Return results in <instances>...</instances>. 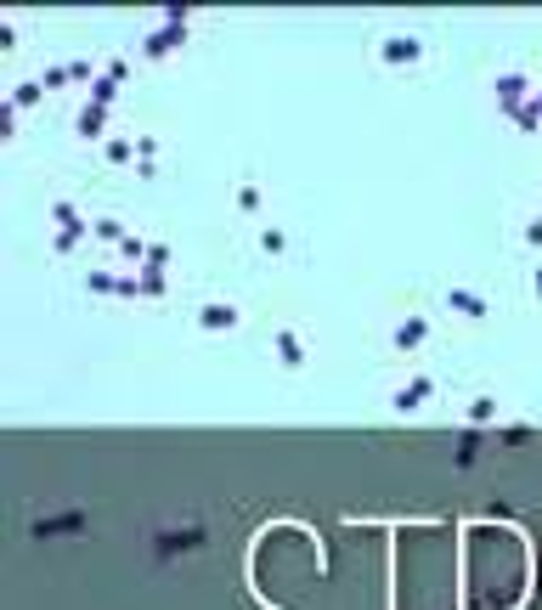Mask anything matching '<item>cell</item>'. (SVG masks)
I'll list each match as a JSON object with an SVG mask.
<instances>
[{
	"label": "cell",
	"instance_id": "1",
	"mask_svg": "<svg viewBox=\"0 0 542 610\" xmlns=\"http://www.w3.org/2000/svg\"><path fill=\"white\" fill-rule=\"evenodd\" d=\"M424 334H429V322H424V316H412V322H401V328H395V345H401V351H412V345H424Z\"/></svg>",
	"mask_w": 542,
	"mask_h": 610
},
{
	"label": "cell",
	"instance_id": "2",
	"mask_svg": "<svg viewBox=\"0 0 542 610\" xmlns=\"http://www.w3.org/2000/svg\"><path fill=\"white\" fill-rule=\"evenodd\" d=\"M232 322H237L232 305H204V328H232Z\"/></svg>",
	"mask_w": 542,
	"mask_h": 610
},
{
	"label": "cell",
	"instance_id": "3",
	"mask_svg": "<svg viewBox=\"0 0 542 610\" xmlns=\"http://www.w3.org/2000/svg\"><path fill=\"white\" fill-rule=\"evenodd\" d=\"M429 390H435V384H429V379H412V390H401V396H395V407L407 413V407H418V401H424Z\"/></svg>",
	"mask_w": 542,
	"mask_h": 610
},
{
	"label": "cell",
	"instance_id": "4",
	"mask_svg": "<svg viewBox=\"0 0 542 610\" xmlns=\"http://www.w3.org/2000/svg\"><path fill=\"white\" fill-rule=\"evenodd\" d=\"M385 57H390V63H412V57H418V40H390Z\"/></svg>",
	"mask_w": 542,
	"mask_h": 610
},
{
	"label": "cell",
	"instance_id": "5",
	"mask_svg": "<svg viewBox=\"0 0 542 610\" xmlns=\"http://www.w3.org/2000/svg\"><path fill=\"white\" fill-rule=\"evenodd\" d=\"M447 300L458 305V311H469V316H480V311H486V305L474 300V294H469V289H452V294H447Z\"/></svg>",
	"mask_w": 542,
	"mask_h": 610
},
{
	"label": "cell",
	"instance_id": "6",
	"mask_svg": "<svg viewBox=\"0 0 542 610\" xmlns=\"http://www.w3.org/2000/svg\"><path fill=\"white\" fill-rule=\"evenodd\" d=\"M96 130H102V108H85L79 113V136H96Z\"/></svg>",
	"mask_w": 542,
	"mask_h": 610
},
{
	"label": "cell",
	"instance_id": "7",
	"mask_svg": "<svg viewBox=\"0 0 542 610\" xmlns=\"http://www.w3.org/2000/svg\"><path fill=\"white\" fill-rule=\"evenodd\" d=\"M277 351H283V362H300V339L294 334H277Z\"/></svg>",
	"mask_w": 542,
	"mask_h": 610
},
{
	"label": "cell",
	"instance_id": "8",
	"mask_svg": "<svg viewBox=\"0 0 542 610\" xmlns=\"http://www.w3.org/2000/svg\"><path fill=\"white\" fill-rule=\"evenodd\" d=\"M526 237H531V243H542V221H531V227H526Z\"/></svg>",
	"mask_w": 542,
	"mask_h": 610
},
{
	"label": "cell",
	"instance_id": "9",
	"mask_svg": "<svg viewBox=\"0 0 542 610\" xmlns=\"http://www.w3.org/2000/svg\"><path fill=\"white\" fill-rule=\"evenodd\" d=\"M537 294H542V272H537Z\"/></svg>",
	"mask_w": 542,
	"mask_h": 610
}]
</instances>
